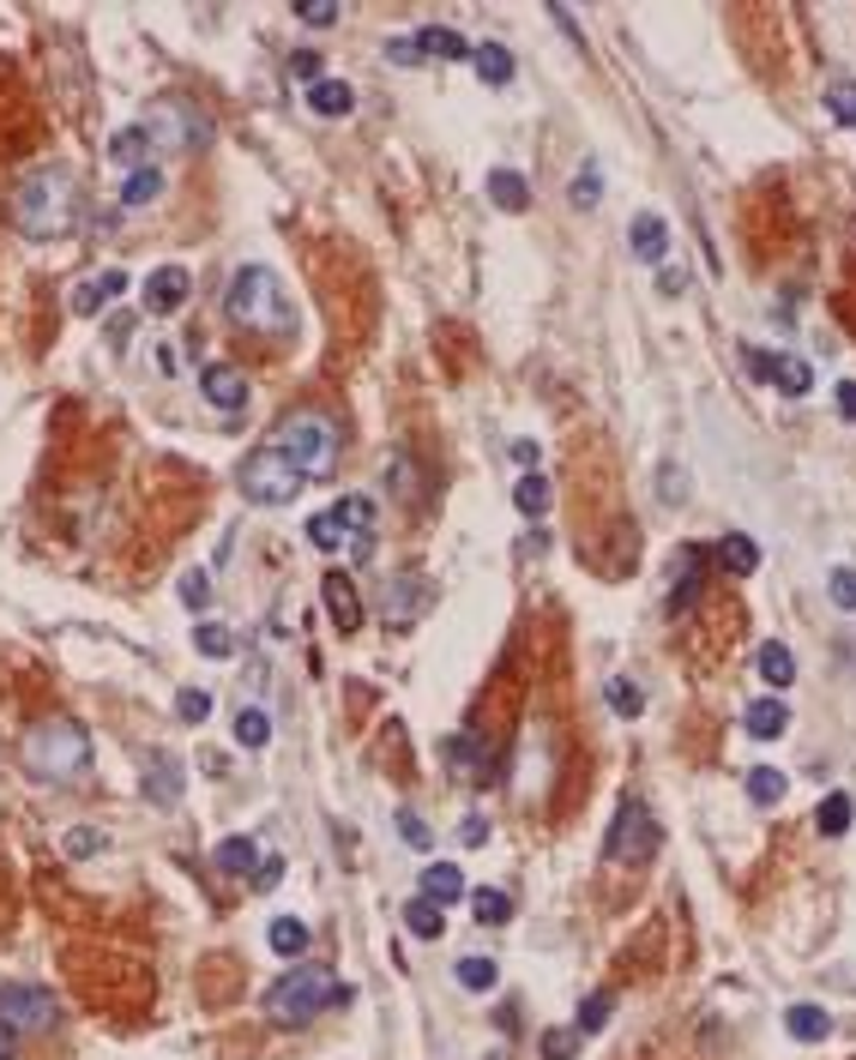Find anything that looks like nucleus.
Instances as JSON below:
<instances>
[{
    "instance_id": "obj_49",
    "label": "nucleus",
    "mask_w": 856,
    "mask_h": 1060,
    "mask_svg": "<svg viewBox=\"0 0 856 1060\" xmlns=\"http://www.w3.org/2000/svg\"><path fill=\"white\" fill-rule=\"evenodd\" d=\"M175 596H182L187 609H205V603H212V578H205V573H182V585H175Z\"/></svg>"
},
{
    "instance_id": "obj_4",
    "label": "nucleus",
    "mask_w": 856,
    "mask_h": 1060,
    "mask_svg": "<svg viewBox=\"0 0 856 1060\" xmlns=\"http://www.w3.org/2000/svg\"><path fill=\"white\" fill-rule=\"evenodd\" d=\"M338 1000H350V989L327 964H296L265 989V1012H272L278 1024H308V1019H320V1012H332Z\"/></svg>"
},
{
    "instance_id": "obj_30",
    "label": "nucleus",
    "mask_w": 856,
    "mask_h": 1060,
    "mask_svg": "<svg viewBox=\"0 0 856 1060\" xmlns=\"http://www.w3.org/2000/svg\"><path fill=\"white\" fill-rule=\"evenodd\" d=\"M265 940H272V952H278V959H302V952H308V940H314V934H308V922H302V916H278Z\"/></svg>"
},
{
    "instance_id": "obj_28",
    "label": "nucleus",
    "mask_w": 856,
    "mask_h": 1060,
    "mask_svg": "<svg viewBox=\"0 0 856 1060\" xmlns=\"http://www.w3.org/2000/svg\"><path fill=\"white\" fill-rule=\"evenodd\" d=\"M489 200L500 205V212H525V205H531V182L519 169H495L489 175Z\"/></svg>"
},
{
    "instance_id": "obj_51",
    "label": "nucleus",
    "mask_w": 856,
    "mask_h": 1060,
    "mask_svg": "<svg viewBox=\"0 0 856 1060\" xmlns=\"http://www.w3.org/2000/svg\"><path fill=\"white\" fill-rule=\"evenodd\" d=\"M296 19L314 25V31H327V25H338V7L332 0H314V7H296Z\"/></svg>"
},
{
    "instance_id": "obj_43",
    "label": "nucleus",
    "mask_w": 856,
    "mask_h": 1060,
    "mask_svg": "<svg viewBox=\"0 0 856 1060\" xmlns=\"http://www.w3.org/2000/svg\"><path fill=\"white\" fill-rule=\"evenodd\" d=\"M610 1012H615V994H592V1000L580 1006V1019H573V1030H580V1037H592V1030L610 1024Z\"/></svg>"
},
{
    "instance_id": "obj_8",
    "label": "nucleus",
    "mask_w": 856,
    "mask_h": 1060,
    "mask_svg": "<svg viewBox=\"0 0 856 1060\" xmlns=\"http://www.w3.org/2000/svg\"><path fill=\"white\" fill-rule=\"evenodd\" d=\"M145 139L157 145V152H194V145L212 139V121L194 109V103H182V97H157L152 109H145Z\"/></svg>"
},
{
    "instance_id": "obj_22",
    "label": "nucleus",
    "mask_w": 856,
    "mask_h": 1060,
    "mask_svg": "<svg viewBox=\"0 0 856 1060\" xmlns=\"http://www.w3.org/2000/svg\"><path fill=\"white\" fill-rule=\"evenodd\" d=\"M422 898H428V904H440V910L459 904V898H465V874L453 868V862H435V868H422Z\"/></svg>"
},
{
    "instance_id": "obj_36",
    "label": "nucleus",
    "mask_w": 856,
    "mask_h": 1060,
    "mask_svg": "<svg viewBox=\"0 0 856 1060\" xmlns=\"http://www.w3.org/2000/svg\"><path fill=\"white\" fill-rule=\"evenodd\" d=\"M405 928L417 934V940H440V934H447V916H440V904L410 898V904H405Z\"/></svg>"
},
{
    "instance_id": "obj_57",
    "label": "nucleus",
    "mask_w": 856,
    "mask_h": 1060,
    "mask_svg": "<svg viewBox=\"0 0 856 1060\" xmlns=\"http://www.w3.org/2000/svg\"><path fill=\"white\" fill-rule=\"evenodd\" d=\"M663 500H688V483H682V470H663Z\"/></svg>"
},
{
    "instance_id": "obj_11",
    "label": "nucleus",
    "mask_w": 856,
    "mask_h": 1060,
    "mask_svg": "<svg viewBox=\"0 0 856 1060\" xmlns=\"http://www.w3.org/2000/svg\"><path fill=\"white\" fill-rule=\"evenodd\" d=\"M139 789H145V801H152V808H175V801H182V789H187L182 759L157 748L152 759H145V771H139Z\"/></svg>"
},
{
    "instance_id": "obj_7",
    "label": "nucleus",
    "mask_w": 856,
    "mask_h": 1060,
    "mask_svg": "<svg viewBox=\"0 0 856 1060\" xmlns=\"http://www.w3.org/2000/svg\"><path fill=\"white\" fill-rule=\"evenodd\" d=\"M242 500H254V506H290L308 488V470L302 465H290L278 446H260V453H247L242 458Z\"/></svg>"
},
{
    "instance_id": "obj_15",
    "label": "nucleus",
    "mask_w": 856,
    "mask_h": 1060,
    "mask_svg": "<svg viewBox=\"0 0 856 1060\" xmlns=\"http://www.w3.org/2000/svg\"><path fill=\"white\" fill-rule=\"evenodd\" d=\"M121 295H127V272H121V265H109V272L85 278L79 290H72V302H67V308L79 313V320H97V313L109 308V302H121Z\"/></svg>"
},
{
    "instance_id": "obj_48",
    "label": "nucleus",
    "mask_w": 856,
    "mask_h": 1060,
    "mask_svg": "<svg viewBox=\"0 0 856 1060\" xmlns=\"http://www.w3.org/2000/svg\"><path fill=\"white\" fill-rule=\"evenodd\" d=\"M103 844H109V838H103V832H91V826H72V832H67V844H61V849H67V856H72V862H79V856H97V849H103Z\"/></svg>"
},
{
    "instance_id": "obj_6",
    "label": "nucleus",
    "mask_w": 856,
    "mask_h": 1060,
    "mask_svg": "<svg viewBox=\"0 0 856 1060\" xmlns=\"http://www.w3.org/2000/svg\"><path fill=\"white\" fill-rule=\"evenodd\" d=\"M308 543L320 548V555H368L374 548V500L368 495H344L338 506L308 518Z\"/></svg>"
},
{
    "instance_id": "obj_17",
    "label": "nucleus",
    "mask_w": 856,
    "mask_h": 1060,
    "mask_svg": "<svg viewBox=\"0 0 856 1060\" xmlns=\"http://www.w3.org/2000/svg\"><path fill=\"white\" fill-rule=\"evenodd\" d=\"M320 596H327V615L338 621V633H357L362 626V596H357V585H350V573H327Z\"/></svg>"
},
{
    "instance_id": "obj_21",
    "label": "nucleus",
    "mask_w": 856,
    "mask_h": 1060,
    "mask_svg": "<svg viewBox=\"0 0 856 1060\" xmlns=\"http://www.w3.org/2000/svg\"><path fill=\"white\" fill-rule=\"evenodd\" d=\"M785 1030H790L796 1042H826V1037H833V1012L815 1006V1000H802V1006L785 1012Z\"/></svg>"
},
{
    "instance_id": "obj_35",
    "label": "nucleus",
    "mask_w": 856,
    "mask_h": 1060,
    "mask_svg": "<svg viewBox=\"0 0 856 1060\" xmlns=\"http://www.w3.org/2000/svg\"><path fill=\"white\" fill-rule=\"evenodd\" d=\"M194 651L212 657V663H224V657H235V633H230L224 621H200V626H194Z\"/></svg>"
},
{
    "instance_id": "obj_44",
    "label": "nucleus",
    "mask_w": 856,
    "mask_h": 1060,
    "mask_svg": "<svg viewBox=\"0 0 856 1060\" xmlns=\"http://www.w3.org/2000/svg\"><path fill=\"white\" fill-rule=\"evenodd\" d=\"M826 596H833V609L856 615V573L850 566H833V573H826Z\"/></svg>"
},
{
    "instance_id": "obj_42",
    "label": "nucleus",
    "mask_w": 856,
    "mask_h": 1060,
    "mask_svg": "<svg viewBox=\"0 0 856 1060\" xmlns=\"http://www.w3.org/2000/svg\"><path fill=\"white\" fill-rule=\"evenodd\" d=\"M175 718H182V723H205V718H212V693H205V687H182V693H175Z\"/></svg>"
},
{
    "instance_id": "obj_34",
    "label": "nucleus",
    "mask_w": 856,
    "mask_h": 1060,
    "mask_svg": "<svg viewBox=\"0 0 856 1060\" xmlns=\"http://www.w3.org/2000/svg\"><path fill=\"white\" fill-rule=\"evenodd\" d=\"M815 832H820V838H845V832H850V796H845V789H833V796L815 808Z\"/></svg>"
},
{
    "instance_id": "obj_33",
    "label": "nucleus",
    "mask_w": 856,
    "mask_h": 1060,
    "mask_svg": "<svg viewBox=\"0 0 856 1060\" xmlns=\"http://www.w3.org/2000/svg\"><path fill=\"white\" fill-rule=\"evenodd\" d=\"M785 789H790L785 771H772V766H755V771H748V801H755V808H778V801H785Z\"/></svg>"
},
{
    "instance_id": "obj_40",
    "label": "nucleus",
    "mask_w": 856,
    "mask_h": 1060,
    "mask_svg": "<svg viewBox=\"0 0 856 1060\" xmlns=\"http://www.w3.org/2000/svg\"><path fill=\"white\" fill-rule=\"evenodd\" d=\"M495 982H500V964H495V959H459V989L489 994Z\"/></svg>"
},
{
    "instance_id": "obj_23",
    "label": "nucleus",
    "mask_w": 856,
    "mask_h": 1060,
    "mask_svg": "<svg viewBox=\"0 0 856 1060\" xmlns=\"http://www.w3.org/2000/svg\"><path fill=\"white\" fill-rule=\"evenodd\" d=\"M742 723H748V736L778 741V736L790 729V706H785V699H760V706H748V711H742Z\"/></svg>"
},
{
    "instance_id": "obj_14",
    "label": "nucleus",
    "mask_w": 856,
    "mask_h": 1060,
    "mask_svg": "<svg viewBox=\"0 0 856 1060\" xmlns=\"http://www.w3.org/2000/svg\"><path fill=\"white\" fill-rule=\"evenodd\" d=\"M748 368H755L760 380H772L785 398H802L808 386H815V368H808L802 356H760L755 350V356H748Z\"/></svg>"
},
{
    "instance_id": "obj_3",
    "label": "nucleus",
    "mask_w": 856,
    "mask_h": 1060,
    "mask_svg": "<svg viewBox=\"0 0 856 1060\" xmlns=\"http://www.w3.org/2000/svg\"><path fill=\"white\" fill-rule=\"evenodd\" d=\"M25 771L37 784H79L91 771V736L72 718H42L25 729Z\"/></svg>"
},
{
    "instance_id": "obj_46",
    "label": "nucleus",
    "mask_w": 856,
    "mask_h": 1060,
    "mask_svg": "<svg viewBox=\"0 0 856 1060\" xmlns=\"http://www.w3.org/2000/svg\"><path fill=\"white\" fill-rule=\"evenodd\" d=\"M567 193H573V205H597V200H603V175H597V163H585V169L573 175V187H567Z\"/></svg>"
},
{
    "instance_id": "obj_47",
    "label": "nucleus",
    "mask_w": 856,
    "mask_h": 1060,
    "mask_svg": "<svg viewBox=\"0 0 856 1060\" xmlns=\"http://www.w3.org/2000/svg\"><path fill=\"white\" fill-rule=\"evenodd\" d=\"M610 706L622 711V718H640V711H645V693H640L633 681H610Z\"/></svg>"
},
{
    "instance_id": "obj_38",
    "label": "nucleus",
    "mask_w": 856,
    "mask_h": 1060,
    "mask_svg": "<svg viewBox=\"0 0 856 1060\" xmlns=\"http://www.w3.org/2000/svg\"><path fill=\"white\" fill-rule=\"evenodd\" d=\"M145 152H152V139H145V127H139V121L121 127V133L109 139V157H115V163H127V169H145Z\"/></svg>"
},
{
    "instance_id": "obj_13",
    "label": "nucleus",
    "mask_w": 856,
    "mask_h": 1060,
    "mask_svg": "<svg viewBox=\"0 0 856 1060\" xmlns=\"http://www.w3.org/2000/svg\"><path fill=\"white\" fill-rule=\"evenodd\" d=\"M187 295H194V272L187 265H157L145 278V313H182Z\"/></svg>"
},
{
    "instance_id": "obj_26",
    "label": "nucleus",
    "mask_w": 856,
    "mask_h": 1060,
    "mask_svg": "<svg viewBox=\"0 0 856 1060\" xmlns=\"http://www.w3.org/2000/svg\"><path fill=\"white\" fill-rule=\"evenodd\" d=\"M470 61H477L483 85H513V55L500 42H470Z\"/></svg>"
},
{
    "instance_id": "obj_45",
    "label": "nucleus",
    "mask_w": 856,
    "mask_h": 1060,
    "mask_svg": "<svg viewBox=\"0 0 856 1060\" xmlns=\"http://www.w3.org/2000/svg\"><path fill=\"white\" fill-rule=\"evenodd\" d=\"M826 109H833L838 121H850V127H856V79H838V85H826Z\"/></svg>"
},
{
    "instance_id": "obj_27",
    "label": "nucleus",
    "mask_w": 856,
    "mask_h": 1060,
    "mask_svg": "<svg viewBox=\"0 0 856 1060\" xmlns=\"http://www.w3.org/2000/svg\"><path fill=\"white\" fill-rule=\"evenodd\" d=\"M718 566H724V573H736V578H748L760 566V548L748 543L742 531H724V543H718Z\"/></svg>"
},
{
    "instance_id": "obj_18",
    "label": "nucleus",
    "mask_w": 856,
    "mask_h": 1060,
    "mask_svg": "<svg viewBox=\"0 0 856 1060\" xmlns=\"http://www.w3.org/2000/svg\"><path fill=\"white\" fill-rule=\"evenodd\" d=\"M628 242H633V260L658 265L663 253H670V223H663L658 212H640V217H633V230H628Z\"/></svg>"
},
{
    "instance_id": "obj_59",
    "label": "nucleus",
    "mask_w": 856,
    "mask_h": 1060,
    "mask_svg": "<svg viewBox=\"0 0 856 1060\" xmlns=\"http://www.w3.org/2000/svg\"><path fill=\"white\" fill-rule=\"evenodd\" d=\"M12 1037H19V1030H7V1024H0V1060H12Z\"/></svg>"
},
{
    "instance_id": "obj_10",
    "label": "nucleus",
    "mask_w": 856,
    "mask_h": 1060,
    "mask_svg": "<svg viewBox=\"0 0 856 1060\" xmlns=\"http://www.w3.org/2000/svg\"><path fill=\"white\" fill-rule=\"evenodd\" d=\"M55 1019H61V1006L42 982H0V1024L7 1030H49Z\"/></svg>"
},
{
    "instance_id": "obj_1",
    "label": "nucleus",
    "mask_w": 856,
    "mask_h": 1060,
    "mask_svg": "<svg viewBox=\"0 0 856 1060\" xmlns=\"http://www.w3.org/2000/svg\"><path fill=\"white\" fill-rule=\"evenodd\" d=\"M224 313L242 332H254L260 343H284L296 332V308H290V290L272 265H242L224 290Z\"/></svg>"
},
{
    "instance_id": "obj_54",
    "label": "nucleus",
    "mask_w": 856,
    "mask_h": 1060,
    "mask_svg": "<svg viewBox=\"0 0 856 1060\" xmlns=\"http://www.w3.org/2000/svg\"><path fill=\"white\" fill-rule=\"evenodd\" d=\"M459 844H465V849H477V844H489V819H483V814H470V819H465V826H459Z\"/></svg>"
},
{
    "instance_id": "obj_55",
    "label": "nucleus",
    "mask_w": 856,
    "mask_h": 1060,
    "mask_svg": "<svg viewBox=\"0 0 856 1060\" xmlns=\"http://www.w3.org/2000/svg\"><path fill=\"white\" fill-rule=\"evenodd\" d=\"M278 874H284V862H278V856H260V868H254V886H260V892H272V886H278Z\"/></svg>"
},
{
    "instance_id": "obj_37",
    "label": "nucleus",
    "mask_w": 856,
    "mask_h": 1060,
    "mask_svg": "<svg viewBox=\"0 0 856 1060\" xmlns=\"http://www.w3.org/2000/svg\"><path fill=\"white\" fill-rule=\"evenodd\" d=\"M513 506H519L525 518H543V513H549V483H543L537 470H525L519 483H513Z\"/></svg>"
},
{
    "instance_id": "obj_20",
    "label": "nucleus",
    "mask_w": 856,
    "mask_h": 1060,
    "mask_svg": "<svg viewBox=\"0 0 856 1060\" xmlns=\"http://www.w3.org/2000/svg\"><path fill=\"white\" fill-rule=\"evenodd\" d=\"M308 109L327 115V121H344V115L357 109V91H350L344 79H320V85H308Z\"/></svg>"
},
{
    "instance_id": "obj_25",
    "label": "nucleus",
    "mask_w": 856,
    "mask_h": 1060,
    "mask_svg": "<svg viewBox=\"0 0 856 1060\" xmlns=\"http://www.w3.org/2000/svg\"><path fill=\"white\" fill-rule=\"evenodd\" d=\"M417 49H422V61H465L470 42L459 31H447V25H428V31H417Z\"/></svg>"
},
{
    "instance_id": "obj_16",
    "label": "nucleus",
    "mask_w": 856,
    "mask_h": 1060,
    "mask_svg": "<svg viewBox=\"0 0 856 1060\" xmlns=\"http://www.w3.org/2000/svg\"><path fill=\"white\" fill-rule=\"evenodd\" d=\"M200 392H205V405H212V410H242L247 405V375H242V368H230V362H205Z\"/></svg>"
},
{
    "instance_id": "obj_39",
    "label": "nucleus",
    "mask_w": 856,
    "mask_h": 1060,
    "mask_svg": "<svg viewBox=\"0 0 856 1060\" xmlns=\"http://www.w3.org/2000/svg\"><path fill=\"white\" fill-rule=\"evenodd\" d=\"M470 910H477V922H489V928L513 922V898L500 886H477V892H470Z\"/></svg>"
},
{
    "instance_id": "obj_52",
    "label": "nucleus",
    "mask_w": 856,
    "mask_h": 1060,
    "mask_svg": "<svg viewBox=\"0 0 856 1060\" xmlns=\"http://www.w3.org/2000/svg\"><path fill=\"white\" fill-rule=\"evenodd\" d=\"M387 55H392L398 67H422V49H417V37H392V42H387Z\"/></svg>"
},
{
    "instance_id": "obj_56",
    "label": "nucleus",
    "mask_w": 856,
    "mask_h": 1060,
    "mask_svg": "<svg viewBox=\"0 0 856 1060\" xmlns=\"http://www.w3.org/2000/svg\"><path fill=\"white\" fill-rule=\"evenodd\" d=\"M838 416H845V422H856V380L838 386Z\"/></svg>"
},
{
    "instance_id": "obj_12",
    "label": "nucleus",
    "mask_w": 856,
    "mask_h": 1060,
    "mask_svg": "<svg viewBox=\"0 0 856 1060\" xmlns=\"http://www.w3.org/2000/svg\"><path fill=\"white\" fill-rule=\"evenodd\" d=\"M428 603H435V585L422 573H398L387 591V626H417L428 615Z\"/></svg>"
},
{
    "instance_id": "obj_31",
    "label": "nucleus",
    "mask_w": 856,
    "mask_h": 1060,
    "mask_svg": "<svg viewBox=\"0 0 856 1060\" xmlns=\"http://www.w3.org/2000/svg\"><path fill=\"white\" fill-rule=\"evenodd\" d=\"M230 729H235V748H247V753L272 741V718H265L260 706H242V711H235V723H230Z\"/></svg>"
},
{
    "instance_id": "obj_19",
    "label": "nucleus",
    "mask_w": 856,
    "mask_h": 1060,
    "mask_svg": "<svg viewBox=\"0 0 856 1060\" xmlns=\"http://www.w3.org/2000/svg\"><path fill=\"white\" fill-rule=\"evenodd\" d=\"M212 868L224 874V879H254V868H260V844L254 838H224L212 849Z\"/></svg>"
},
{
    "instance_id": "obj_29",
    "label": "nucleus",
    "mask_w": 856,
    "mask_h": 1060,
    "mask_svg": "<svg viewBox=\"0 0 856 1060\" xmlns=\"http://www.w3.org/2000/svg\"><path fill=\"white\" fill-rule=\"evenodd\" d=\"M670 573H675V596H670V609H688V603H693V585H700V578H693V573H700V548L682 543V548H675V561H670Z\"/></svg>"
},
{
    "instance_id": "obj_32",
    "label": "nucleus",
    "mask_w": 856,
    "mask_h": 1060,
    "mask_svg": "<svg viewBox=\"0 0 856 1060\" xmlns=\"http://www.w3.org/2000/svg\"><path fill=\"white\" fill-rule=\"evenodd\" d=\"M760 681L766 687H778V693H785V687L796 681V657H790V645H760Z\"/></svg>"
},
{
    "instance_id": "obj_58",
    "label": "nucleus",
    "mask_w": 856,
    "mask_h": 1060,
    "mask_svg": "<svg viewBox=\"0 0 856 1060\" xmlns=\"http://www.w3.org/2000/svg\"><path fill=\"white\" fill-rule=\"evenodd\" d=\"M658 290H663V295H682V290H688V272H682V265H675V272H663Z\"/></svg>"
},
{
    "instance_id": "obj_2",
    "label": "nucleus",
    "mask_w": 856,
    "mask_h": 1060,
    "mask_svg": "<svg viewBox=\"0 0 856 1060\" xmlns=\"http://www.w3.org/2000/svg\"><path fill=\"white\" fill-rule=\"evenodd\" d=\"M12 223H19L25 242H61V235L79 223V182L49 163V169H31L12 193Z\"/></svg>"
},
{
    "instance_id": "obj_5",
    "label": "nucleus",
    "mask_w": 856,
    "mask_h": 1060,
    "mask_svg": "<svg viewBox=\"0 0 856 1060\" xmlns=\"http://www.w3.org/2000/svg\"><path fill=\"white\" fill-rule=\"evenodd\" d=\"M272 446L290 465H302L308 476H327L338 465V422L320 410H290L284 422L272 428Z\"/></svg>"
},
{
    "instance_id": "obj_53",
    "label": "nucleus",
    "mask_w": 856,
    "mask_h": 1060,
    "mask_svg": "<svg viewBox=\"0 0 856 1060\" xmlns=\"http://www.w3.org/2000/svg\"><path fill=\"white\" fill-rule=\"evenodd\" d=\"M290 79H302V85H320V55H290Z\"/></svg>"
},
{
    "instance_id": "obj_41",
    "label": "nucleus",
    "mask_w": 856,
    "mask_h": 1060,
    "mask_svg": "<svg viewBox=\"0 0 856 1060\" xmlns=\"http://www.w3.org/2000/svg\"><path fill=\"white\" fill-rule=\"evenodd\" d=\"M543 1060H580V1030L573 1024L543 1030Z\"/></svg>"
},
{
    "instance_id": "obj_24",
    "label": "nucleus",
    "mask_w": 856,
    "mask_h": 1060,
    "mask_svg": "<svg viewBox=\"0 0 856 1060\" xmlns=\"http://www.w3.org/2000/svg\"><path fill=\"white\" fill-rule=\"evenodd\" d=\"M157 200H164V169H157V163L133 169L127 187H121V205H127V212H145V205H157Z\"/></svg>"
},
{
    "instance_id": "obj_50",
    "label": "nucleus",
    "mask_w": 856,
    "mask_h": 1060,
    "mask_svg": "<svg viewBox=\"0 0 856 1060\" xmlns=\"http://www.w3.org/2000/svg\"><path fill=\"white\" fill-rule=\"evenodd\" d=\"M398 832H405V844H410V849H428V844H435V832H428V826H422V814H410V808L398 814Z\"/></svg>"
},
{
    "instance_id": "obj_9",
    "label": "nucleus",
    "mask_w": 856,
    "mask_h": 1060,
    "mask_svg": "<svg viewBox=\"0 0 856 1060\" xmlns=\"http://www.w3.org/2000/svg\"><path fill=\"white\" fill-rule=\"evenodd\" d=\"M658 844H663V832H658V819L645 801H622V814H615V826H610V838H603V862H615V868H645V862L658 856Z\"/></svg>"
}]
</instances>
